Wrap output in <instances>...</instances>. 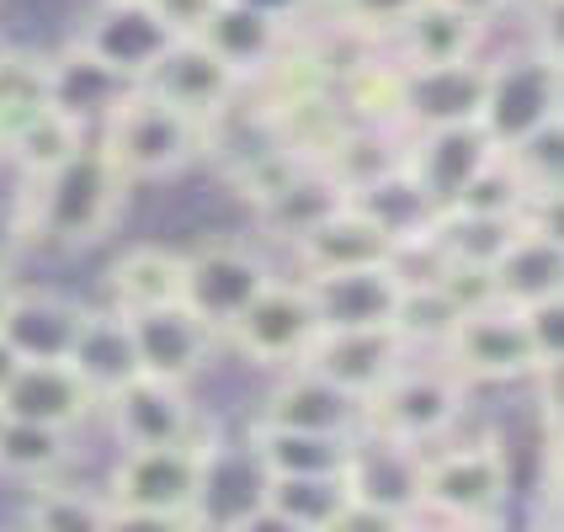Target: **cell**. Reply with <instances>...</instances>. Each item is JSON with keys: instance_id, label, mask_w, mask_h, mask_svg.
Returning <instances> with one entry per match:
<instances>
[{"instance_id": "5", "label": "cell", "mask_w": 564, "mask_h": 532, "mask_svg": "<svg viewBox=\"0 0 564 532\" xmlns=\"http://www.w3.org/2000/svg\"><path fill=\"white\" fill-rule=\"evenodd\" d=\"M564 118V69L560 43L543 37L517 54L485 64V101H479V133L490 139V150L506 155L511 144H522L533 128Z\"/></svg>"}, {"instance_id": "16", "label": "cell", "mask_w": 564, "mask_h": 532, "mask_svg": "<svg viewBox=\"0 0 564 532\" xmlns=\"http://www.w3.org/2000/svg\"><path fill=\"white\" fill-rule=\"evenodd\" d=\"M485 101V59L442 64V69H405L400 64V133L479 123Z\"/></svg>"}, {"instance_id": "38", "label": "cell", "mask_w": 564, "mask_h": 532, "mask_svg": "<svg viewBox=\"0 0 564 532\" xmlns=\"http://www.w3.org/2000/svg\"><path fill=\"white\" fill-rule=\"evenodd\" d=\"M506 165L517 171V182L528 187L533 203L560 197L564 192V118L533 128L522 144H511V150H506Z\"/></svg>"}, {"instance_id": "26", "label": "cell", "mask_w": 564, "mask_h": 532, "mask_svg": "<svg viewBox=\"0 0 564 532\" xmlns=\"http://www.w3.org/2000/svg\"><path fill=\"white\" fill-rule=\"evenodd\" d=\"M346 203V187L336 176H325L319 165H299L282 187H272L261 203H256V224L267 229V240H278V246H299L310 229L330 219V214H341Z\"/></svg>"}, {"instance_id": "12", "label": "cell", "mask_w": 564, "mask_h": 532, "mask_svg": "<svg viewBox=\"0 0 564 532\" xmlns=\"http://www.w3.org/2000/svg\"><path fill=\"white\" fill-rule=\"evenodd\" d=\"M139 86H144L150 96H160V101H171L176 112H187V118H197V123H208L214 133H219V123L240 107V96H246V86H240V80H235V75L197 43V37H176Z\"/></svg>"}, {"instance_id": "41", "label": "cell", "mask_w": 564, "mask_h": 532, "mask_svg": "<svg viewBox=\"0 0 564 532\" xmlns=\"http://www.w3.org/2000/svg\"><path fill=\"white\" fill-rule=\"evenodd\" d=\"M517 314H522V330H528L538 373H560V362H564V298H543V304L517 310Z\"/></svg>"}, {"instance_id": "51", "label": "cell", "mask_w": 564, "mask_h": 532, "mask_svg": "<svg viewBox=\"0 0 564 532\" xmlns=\"http://www.w3.org/2000/svg\"><path fill=\"white\" fill-rule=\"evenodd\" d=\"M400 532H432V528H426V522L415 517V522H405V528H400Z\"/></svg>"}, {"instance_id": "44", "label": "cell", "mask_w": 564, "mask_h": 532, "mask_svg": "<svg viewBox=\"0 0 564 532\" xmlns=\"http://www.w3.org/2000/svg\"><path fill=\"white\" fill-rule=\"evenodd\" d=\"M150 11H155L165 28L176 32V37H197L203 22L219 11V0H150Z\"/></svg>"}, {"instance_id": "40", "label": "cell", "mask_w": 564, "mask_h": 532, "mask_svg": "<svg viewBox=\"0 0 564 532\" xmlns=\"http://www.w3.org/2000/svg\"><path fill=\"white\" fill-rule=\"evenodd\" d=\"M319 6H325L330 22H341V28H351L357 37H368V43L383 48L421 0H319Z\"/></svg>"}, {"instance_id": "34", "label": "cell", "mask_w": 564, "mask_h": 532, "mask_svg": "<svg viewBox=\"0 0 564 532\" xmlns=\"http://www.w3.org/2000/svg\"><path fill=\"white\" fill-rule=\"evenodd\" d=\"M107 517H112V506L101 490L43 479V485H32L22 532H107Z\"/></svg>"}, {"instance_id": "47", "label": "cell", "mask_w": 564, "mask_h": 532, "mask_svg": "<svg viewBox=\"0 0 564 532\" xmlns=\"http://www.w3.org/2000/svg\"><path fill=\"white\" fill-rule=\"evenodd\" d=\"M447 6H458L464 17H474L479 28L490 32V22H496V17H506V11H511L517 0H447Z\"/></svg>"}, {"instance_id": "36", "label": "cell", "mask_w": 564, "mask_h": 532, "mask_svg": "<svg viewBox=\"0 0 564 532\" xmlns=\"http://www.w3.org/2000/svg\"><path fill=\"white\" fill-rule=\"evenodd\" d=\"M75 453V437L64 432H48V426H28V421H6V437H0V474L11 479H28V485H43L69 464Z\"/></svg>"}, {"instance_id": "53", "label": "cell", "mask_w": 564, "mask_h": 532, "mask_svg": "<svg viewBox=\"0 0 564 532\" xmlns=\"http://www.w3.org/2000/svg\"><path fill=\"white\" fill-rule=\"evenodd\" d=\"M533 532H560V528H554V522H543V528H533Z\"/></svg>"}, {"instance_id": "14", "label": "cell", "mask_w": 564, "mask_h": 532, "mask_svg": "<svg viewBox=\"0 0 564 532\" xmlns=\"http://www.w3.org/2000/svg\"><path fill=\"white\" fill-rule=\"evenodd\" d=\"M80 48H91L101 64H112L123 80H144L155 59L176 43V32L150 11V0H96V11L86 17V28L75 32Z\"/></svg>"}, {"instance_id": "31", "label": "cell", "mask_w": 564, "mask_h": 532, "mask_svg": "<svg viewBox=\"0 0 564 532\" xmlns=\"http://www.w3.org/2000/svg\"><path fill=\"white\" fill-rule=\"evenodd\" d=\"M160 304H182V251L171 246H128L107 267V310L139 314Z\"/></svg>"}, {"instance_id": "45", "label": "cell", "mask_w": 564, "mask_h": 532, "mask_svg": "<svg viewBox=\"0 0 564 532\" xmlns=\"http://www.w3.org/2000/svg\"><path fill=\"white\" fill-rule=\"evenodd\" d=\"M219 532H310V528L288 522V517H282V511H272L267 501H251L246 511L224 517V528H219Z\"/></svg>"}, {"instance_id": "25", "label": "cell", "mask_w": 564, "mask_h": 532, "mask_svg": "<svg viewBox=\"0 0 564 532\" xmlns=\"http://www.w3.org/2000/svg\"><path fill=\"white\" fill-rule=\"evenodd\" d=\"M496 155L490 139L479 133V123H458V128H432V133H410L405 139V171L426 187V197L447 214V203L464 192L474 171Z\"/></svg>"}, {"instance_id": "6", "label": "cell", "mask_w": 564, "mask_h": 532, "mask_svg": "<svg viewBox=\"0 0 564 532\" xmlns=\"http://www.w3.org/2000/svg\"><path fill=\"white\" fill-rule=\"evenodd\" d=\"M511 501V464L501 437L437 447L421 464V517L437 522H501Z\"/></svg>"}, {"instance_id": "17", "label": "cell", "mask_w": 564, "mask_h": 532, "mask_svg": "<svg viewBox=\"0 0 564 532\" xmlns=\"http://www.w3.org/2000/svg\"><path fill=\"white\" fill-rule=\"evenodd\" d=\"M319 330H394V310L405 278L394 267H357V272H325L304 278Z\"/></svg>"}, {"instance_id": "2", "label": "cell", "mask_w": 564, "mask_h": 532, "mask_svg": "<svg viewBox=\"0 0 564 532\" xmlns=\"http://www.w3.org/2000/svg\"><path fill=\"white\" fill-rule=\"evenodd\" d=\"M214 139L219 133L208 123L176 112L171 101L150 96L144 86H133L118 101V112L96 128L101 155L112 160L128 182H165V176L197 165L203 155H214Z\"/></svg>"}, {"instance_id": "15", "label": "cell", "mask_w": 564, "mask_h": 532, "mask_svg": "<svg viewBox=\"0 0 564 532\" xmlns=\"http://www.w3.org/2000/svg\"><path fill=\"white\" fill-rule=\"evenodd\" d=\"M128 330H133V351H139V373L165 378V383H192L224 346L187 304H160V310L128 314Z\"/></svg>"}, {"instance_id": "48", "label": "cell", "mask_w": 564, "mask_h": 532, "mask_svg": "<svg viewBox=\"0 0 564 532\" xmlns=\"http://www.w3.org/2000/svg\"><path fill=\"white\" fill-rule=\"evenodd\" d=\"M432 532H506L501 522H437Z\"/></svg>"}, {"instance_id": "3", "label": "cell", "mask_w": 564, "mask_h": 532, "mask_svg": "<svg viewBox=\"0 0 564 532\" xmlns=\"http://www.w3.org/2000/svg\"><path fill=\"white\" fill-rule=\"evenodd\" d=\"M464 405H469V383L447 362H415L410 357L400 373H389L362 400V432L415 447V453H432L453 437V426L464 421Z\"/></svg>"}, {"instance_id": "39", "label": "cell", "mask_w": 564, "mask_h": 532, "mask_svg": "<svg viewBox=\"0 0 564 532\" xmlns=\"http://www.w3.org/2000/svg\"><path fill=\"white\" fill-rule=\"evenodd\" d=\"M261 501L282 511L288 522L310 532H325V522L341 511L351 496H346L341 479H261Z\"/></svg>"}, {"instance_id": "29", "label": "cell", "mask_w": 564, "mask_h": 532, "mask_svg": "<svg viewBox=\"0 0 564 532\" xmlns=\"http://www.w3.org/2000/svg\"><path fill=\"white\" fill-rule=\"evenodd\" d=\"M64 362L86 378V389H91L96 400H107V394H118L123 383H133V378H139V351H133L128 314L107 310V304H101V310H86V325H80V336H75Z\"/></svg>"}, {"instance_id": "35", "label": "cell", "mask_w": 564, "mask_h": 532, "mask_svg": "<svg viewBox=\"0 0 564 532\" xmlns=\"http://www.w3.org/2000/svg\"><path fill=\"white\" fill-rule=\"evenodd\" d=\"M48 112V54L0 48V144Z\"/></svg>"}, {"instance_id": "52", "label": "cell", "mask_w": 564, "mask_h": 532, "mask_svg": "<svg viewBox=\"0 0 564 532\" xmlns=\"http://www.w3.org/2000/svg\"><path fill=\"white\" fill-rule=\"evenodd\" d=\"M6 421H11V415H6V405H0V437H6Z\"/></svg>"}, {"instance_id": "4", "label": "cell", "mask_w": 564, "mask_h": 532, "mask_svg": "<svg viewBox=\"0 0 564 532\" xmlns=\"http://www.w3.org/2000/svg\"><path fill=\"white\" fill-rule=\"evenodd\" d=\"M224 447L208 432L176 447H139L123 453L118 469L107 479V506L118 511H165V517H203L208 496H214V469H219Z\"/></svg>"}, {"instance_id": "46", "label": "cell", "mask_w": 564, "mask_h": 532, "mask_svg": "<svg viewBox=\"0 0 564 532\" xmlns=\"http://www.w3.org/2000/svg\"><path fill=\"white\" fill-rule=\"evenodd\" d=\"M17 246H22V214L0 203V272L11 267V256H17Z\"/></svg>"}, {"instance_id": "1", "label": "cell", "mask_w": 564, "mask_h": 532, "mask_svg": "<svg viewBox=\"0 0 564 532\" xmlns=\"http://www.w3.org/2000/svg\"><path fill=\"white\" fill-rule=\"evenodd\" d=\"M128 192H133V182L101 155V144L91 139L48 182L28 187L22 208H17L22 214V240H43L54 251H91L118 229Z\"/></svg>"}, {"instance_id": "20", "label": "cell", "mask_w": 564, "mask_h": 532, "mask_svg": "<svg viewBox=\"0 0 564 532\" xmlns=\"http://www.w3.org/2000/svg\"><path fill=\"white\" fill-rule=\"evenodd\" d=\"M86 310L91 304L54 293V287H17L6 325H0V341L17 351V362H64L86 325Z\"/></svg>"}, {"instance_id": "8", "label": "cell", "mask_w": 564, "mask_h": 532, "mask_svg": "<svg viewBox=\"0 0 564 532\" xmlns=\"http://www.w3.org/2000/svg\"><path fill=\"white\" fill-rule=\"evenodd\" d=\"M314 336H319V319H314L304 278H272L251 298V310L224 330V346H235L256 368L293 373L304 362V351L314 346Z\"/></svg>"}, {"instance_id": "22", "label": "cell", "mask_w": 564, "mask_h": 532, "mask_svg": "<svg viewBox=\"0 0 564 532\" xmlns=\"http://www.w3.org/2000/svg\"><path fill=\"white\" fill-rule=\"evenodd\" d=\"M256 421H267L278 432H310V437H357L362 432V405L346 400L341 389L319 383L304 368H293V373L278 378V389L267 394Z\"/></svg>"}, {"instance_id": "27", "label": "cell", "mask_w": 564, "mask_h": 532, "mask_svg": "<svg viewBox=\"0 0 564 532\" xmlns=\"http://www.w3.org/2000/svg\"><path fill=\"white\" fill-rule=\"evenodd\" d=\"M351 208L368 214L383 229V240L394 246V256L415 251V246H432V235L442 224V208L426 197V187L410 176L405 165H394L389 176H378L362 192H351Z\"/></svg>"}, {"instance_id": "9", "label": "cell", "mask_w": 564, "mask_h": 532, "mask_svg": "<svg viewBox=\"0 0 564 532\" xmlns=\"http://www.w3.org/2000/svg\"><path fill=\"white\" fill-rule=\"evenodd\" d=\"M299 32L304 28L272 17V11L256 6V0H219V11H214V17L203 22V32H197V43L251 91V86L272 80L282 64H288Z\"/></svg>"}, {"instance_id": "18", "label": "cell", "mask_w": 564, "mask_h": 532, "mask_svg": "<svg viewBox=\"0 0 564 532\" xmlns=\"http://www.w3.org/2000/svg\"><path fill=\"white\" fill-rule=\"evenodd\" d=\"M0 405H6L11 421H28V426H48V432L75 437L101 410V400L86 389V378L75 373L69 362H22L11 373V383H6Z\"/></svg>"}, {"instance_id": "10", "label": "cell", "mask_w": 564, "mask_h": 532, "mask_svg": "<svg viewBox=\"0 0 564 532\" xmlns=\"http://www.w3.org/2000/svg\"><path fill=\"white\" fill-rule=\"evenodd\" d=\"M442 362L464 383H517V378H538L533 346L522 330V314L506 304H479L469 310L453 336L442 346Z\"/></svg>"}, {"instance_id": "49", "label": "cell", "mask_w": 564, "mask_h": 532, "mask_svg": "<svg viewBox=\"0 0 564 532\" xmlns=\"http://www.w3.org/2000/svg\"><path fill=\"white\" fill-rule=\"evenodd\" d=\"M17 368H22V362H17V351L0 341V394H6V383H11V373H17Z\"/></svg>"}, {"instance_id": "23", "label": "cell", "mask_w": 564, "mask_h": 532, "mask_svg": "<svg viewBox=\"0 0 564 532\" xmlns=\"http://www.w3.org/2000/svg\"><path fill=\"white\" fill-rule=\"evenodd\" d=\"M389 48H394V64H405V69L469 64L485 48V28L474 17H464L458 6H447V0H421L400 22V32L389 37Z\"/></svg>"}, {"instance_id": "30", "label": "cell", "mask_w": 564, "mask_h": 532, "mask_svg": "<svg viewBox=\"0 0 564 532\" xmlns=\"http://www.w3.org/2000/svg\"><path fill=\"white\" fill-rule=\"evenodd\" d=\"M251 447L261 479H346L351 437H310V432H278L267 421H251Z\"/></svg>"}, {"instance_id": "21", "label": "cell", "mask_w": 564, "mask_h": 532, "mask_svg": "<svg viewBox=\"0 0 564 532\" xmlns=\"http://www.w3.org/2000/svg\"><path fill=\"white\" fill-rule=\"evenodd\" d=\"M133 91V80H123L112 64H101L91 48H80L75 37L59 54H48V107L69 118L75 128H86L96 139V128L118 112V101Z\"/></svg>"}, {"instance_id": "28", "label": "cell", "mask_w": 564, "mask_h": 532, "mask_svg": "<svg viewBox=\"0 0 564 532\" xmlns=\"http://www.w3.org/2000/svg\"><path fill=\"white\" fill-rule=\"evenodd\" d=\"M299 267H304V278H325V272H357V267H394V246L383 240V229H378L368 214H357L351 203H346L341 214H330V219L310 229L299 246Z\"/></svg>"}, {"instance_id": "50", "label": "cell", "mask_w": 564, "mask_h": 532, "mask_svg": "<svg viewBox=\"0 0 564 532\" xmlns=\"http://www.w3.org/2000/svg\"><path fill=\"white\" fill-rule=\"evenodd\" d=\"M11 293H17V282L0 272V325H6V310H11Z\"/></svg>"}, {"instance_id": "33", "label": "cell", "mask_w": 564, "mask_h": 532, "mask_svg": "<svg viewBox=\"0 0 564 532\" xmlns=\"http://www.w3.org/2000/svg\"><path fill=\"white\" fill-rule=\"evenodd\" d=\"M458 319H464V310H458V298H453L437 278L405 282L400 310H394V336L410 346V357H415V351H442Z\"/></svg>"}, {"instance_id": "11", "label": "cell", "mask_w": 564, "mask_h": 532, "mask_svg": "<svg viewBox=\"0 0 564 532\" xmlns=\"http://www.w3.org/2000/svg\"><path fill=\"white\" fill-rule=\"evenodd\" d=\"M101 415L112 426V437L123 453H139V447H176V442H192L197 432H208V415L192 405L187 383H165V378H133L118 394L101 400Z\"/></svg>"}, {"instance_id": "13", "label": "cell", "mask_w": 564, "mask_h": 532, "mask_svg": "<svg viewBox=\"0 0 564 532\" xmlns=\"http://www.w3.org/2000/svg\"><path fill=\"white\" fill-rule=\"evenodd\" d=\"M405 362H410V346L394 330H319L299 368L362 405L378 383L389 373H400Z\"/></svg>"}, {"instance_id": "42", "label": "cell", "mask_w": 564, "mask_h": 532, "mask_svg": "<svg viewBox=\"0 0 564 532\" xmlns=\"http://www.w3.org/2000/svg\"><path fill=\"white\" fill-rule=\"evenodd\" d=\"M107 532H208L203 517H165V511H118L107 517Z\"/></svg>"}, {"instance_id": "7", "label": "cell", "mask_w": 564, "mask_h": 532, "mask_svg": "<svg viewBox=\"0 0 564 532\" xmlns=\"http://www.w3.org/2000/svg\"><path fill=\"white\" fill-rule=\"evenodd\" d=\"M272 282V267L246 246V240H203L182 251V304H187L214 336L224 341V330L251 310V298Z\"/></svg>"}, {"instance_id": "43", "label": "cell", "mask_w": 564, "mask_h": 532, "mask_svg": "<svg viewBox=\"0 0 564 532\" xmlns=\"http://www.w3.org/2000/svg\"><path fill=\"white\" fill-rule=\"evenodd\" d=\"M405 522H415V517H394V511H378V506L346 501L341 511L325 522V532H400Z\"/></svg>"}, {"instance_id": "32", "label": "cell", "mask_w": 564, "mask_h": 532, "mask_svg": "<svg viewBox=\"0 0 564 532\" xmlns=\"http://www.w3.org/2000/svg\"><path fill=\"white\" fill-rule=\"evenodd\" d=\"M86 144H91V133L75 128L69 118H59V112L48 107V112H37L28 128H17V133L0 144V160H11V171L22 176V187H37V182H48L59 165H69Z\"/></svg>"}, {"instance_id": "37", "label": "cell", "mask_w": 564, "mask_h": 532, "mask_svg": "<svg viewBox=\"0 0 564 532\" xmlns=\"http://www.w3.org/2000/svg\"><path fill=\"white\" fill-rule=\"evenodd\" d=\"M528 208H533V197L517 182V171L506 165V155L485 160L464 182V192L447 203V214H469V219H522Z\"/></svg>"}, {"instance_id": "24", "label": "cell", "mask_w": 564, "mask_h": 532, "mask_svg": "<svg viewBox=\"0 0 564 532\" xmlns=\"http://www.w3.org/2000/svg\"><path fill=\"white\" fill-rule=\"evenodd\" d=\"M490 298L506 310H533L543 298H564V235L522 224L506 256L490 267Z\"/></svg>"}, {"instance_id": "19", "label": "cell", "mask_w": 564, "mask_h": 532, "mask_svg": "<svg viewBox=\"0 0 564 532\" xmlns=\"http://www.w3.org/2000/svg\"><path fill=\"white\" fill-rule=\"evenodd\" d=\"M421 464H426V453L357 432L341 485L351 501L394 511V517H421Z\"/></svg>"}]
</instances>
